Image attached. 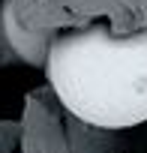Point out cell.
<instances>
[{"mask_svg": "<svg viewBox=\"0 0 147 153\" xmlns=\"http://www.w3.org/2000/svg\"><path fill=\"white\" fill-rule=\"evenodd\" d=\"M48 81L78 120L126 129L147 120V30L111 36L105 24L66 33L45 54Z\"/></svg>", "mask_w": 147, "mask_h": 153, "instance_id": "1", "label": "cell"}, {"mask_svg": "<svg viewBox=\"0 0 147 153\" xmlns=\"http://www.w3.org/2000/svg\"><path fill=\"white\" fill-rule=\"evenodd\" d=\"M0 24H3V33H6L9 48H12L21 60H27L30 66H42V63H45V54H48L45 39H42L39 33H30V30L18 21V15H15V3H12V0H6V3H3Z\"/></svg>", "mask_w": 147, "mask_h": 153, "instance_id": "2", "label": "cell"}]
</instances>
